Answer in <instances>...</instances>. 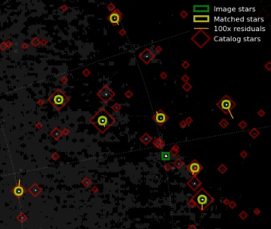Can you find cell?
Returning a JSON list of instances; mask_svg holds the SVG:
<instances>
[{
    "mask_svg": "<svg viewBox=\"0 0 271 229\" xmlns=\"http://www.w3.org/2000/svg\"><path fill=\"white\" fill-rule=\"evenodd\" d=\"M210 40V37L206 33H204L203 30H199V31L192 38V41L196 43V45L200 48H203Z\"/></svg>",
    "mask_w": 271,
    "mask_h": 229,
    "instance_id": "cell-4",
    "label": "cell"
},
{
    "mask_svg": "<svg viewBox=\"0 0 271 229\" xmlns=\"http://www.w3.org/2000/svg\"><path fill=\"white\" fill-rule=\"evenodd\" d=\"M227 167L224 165V164H221L218 168H217V170L220 172V173L221 174H225L226 173V172L227 171Z\"/></svg>",
    "mask_w": 271,
    "mask_h": 229,
    "instance_id": "cell-21",
    "label": "cell"
},
{
    "mask_svg": "<svg viewBox=\"0 0 271 229\" xmlns=\"http://www.w3.org/2000/svg\"><path fill=\"white\" fill-rule=\"evenodd\" d=\"M155 50H156V52L157 53H161V50H162V48L161 47V46H157L156 48H155Z\"/></svg>",
    "mask_w": 271,
    "mask_h": 229,
    "instance_id": "cell-42",
    "label": "cell"
},
{
    "mask_svg": "<svg viewBox=\"0 0 271 229\" xmlns=\"http://www.w3.org/2000/svg\"><path fill=\"white\" fill-rule=\"evenodd\" d=\"M247 127V123L244 121V120H242L239 123H238V127L242 130L243 129H245L246 127Z\"/></svg>",
    "mask_w": 271,
    "mask_h": 229,
    "instance_id": "cell-25",
    "label": "cell"
},
{
    "mask_svg": "<svg viewBox=\"0 0 271 229\" xmlns=\"http://www.w3.org/2000/svg\"><path fill=\"white\" fill-rule=\"evenodd\" d=\"M169 153H170L171 157H173V158L176 157V156L178 154V153H179V147H178L177 145H174V146L171 148Z\"/></svg>",
    "mask_w": 271,
    "mask_h": 229,
    "instance_id": "cell-19",
    "label": "cell"
},
{
    "mask_svg": "<svg viewBox=\"0 0 271 229\" xmlns=\"http://www.w3.org/2000/svg\"><path fill=\"white\" fill-rule=\"evenodd\" d=\"M182 89H183L185 92H189V91H190V90L193 89V86H192V84H191L190 83L187 82V83H184V85L182 86Z\"/></svg>",
    "mask_w": 271,
    "mask_h": 229,
    "instance_id": "cell-23",
    "label": "cell"
},
{
    "mask_svg": "<svg viewBox=\"0 0 271 229\" xmlns=\"http://www.w3.org/2000/svg\"><path fill=\"white\" fill-rule=\"evenodd\" d=\"M265 69H267L268 71H270V70H271V62H270V61H268V62L265 65Z\"/></svg>",
    "mask_w": 271,
    "mask_h": 229,
    "instance_id": "cell-35",
    "label": "cell"
},
{
    "mask_svg": "<svg viewBox=\"0 0 271 229\" xmlns=\"http://www.w3.org/2000/svg\"><path fill=\"white\" fill-rule=\"evenodd\" d=\"M164 169H165V170H166V171L169 172L170 170H172V169H173V165H172V164H170V163H166V164L164 165Z\"/></svg>",
    "mask_w": 271,
    "mask_h": 229,
    "instance_id": "cell-27",
    "label": "cell"
},
{
    "mask_svg": "<svg viewBox=\"0 0 271 229\" xmlns=\"http://www.w3.org/2000/svg\"><path fill=\"white\" fill-rule=\"evenodd\" d=\"M160 76H161V79L165 80V79H166V77H167V74H166V72H161V75H160Z\"/></svg>",
    "mask_w": 271,
    "mask_h": 229,
    "instance_id": "cell-40",
    "label": "cell"
},
{
    "mask_svg": "<svg viewBox=\"0 0 271 229\" xmlns=\"http://www.w3.org/2000/svg\"><path fill=\"white\" fill-rule=\"evenodd\" d=\"M119 34H120L121 36H124V35L126 34V30H124V29H122V30H120V32H119Z\"/></svg>",
    "mask_w": 271,
    "mask_h": 229,
    "instance_id": "cell-43",
    "label": "cell"
},
{
    "mask_svg": "<svg viewBox=\"0 0 271 229\" xmlns=\"http://www.w3.org/2000/svg\"><path fill=\"white\" fill-rule=\"evenodd\" d=\"M161 158L162 161H169L171 159V155L169 152H161Z\"/></svg>",
    "mask_w": 271,
    "mask_h": 229,
    "instance_id": "cell-20",
    "label": "cell"
},
{
    "mask_svg": "<svg viewBox=\"0 0 271 229\" xmlns=\"http://www.w3.org/2000/svg\"><path fill=\"white\" fill-rule=\"evenodd\" d=\"M90 121L97 128V130L103 134L115 123V119L103 107L91 119Z\"/></svg>",
    "mask_w": 271,
    "mask_h": 229,
    "instance_id": "cell-1",
    "label": "cell"
},
{
    "mask_svg": "<svg viewBox=\"0 0 271 229\" xmlns=\"http://www.w3.org/2000/svg\"><path fill=\"white\" fill-rule=\"evenodd\" d=\"M180 16L182 18H187V16H188V13H187V11H182L180 13Z\"/></svg>",
    "mask_w": 271,
    "mask_h": 229,
    "instance_id": "cell-33",
    "label": "cell"
},
{
    "mask_svg": "<svg viewBox=\"0 0 271 229\" xmlns=\"http://www.w3.org/2000/svg\"><path fill=\"white\" fill-rule=\"evenodd\" d=\"M97 95L104 103H108L115 96V93L112 91V89L108 85H104L99 90Z\"/></svg>",
    "mask_w": 271,
    "mask_h": 229,
    "instance_id": "cell-5",
    "label": "cell"
},
{
    "mask_svg": "<svg viewBox=\"0 0 271 229\" xmlns=\"http://www.w3.org/2000/svg\"><path fill=\"white\" fill-rule=\"evenodd\" d=\"M111 108L113 109V111H114L115 112H119V111L121 110L122 106H121L120 104H119L118 103H115V104H113V105H112Z\"/></svg>",
    "mask_w": 271,
    "mask_h": 229,
    "instance_id": "cell-24",
    "label": "cell"
},
{
    "mask_svg": "<svg viewBox=\"0 0 271 229\" xmlns=\"http://www.w3.org/2000/svg\"><path fill=\"white\" fill-rule=\"evenodd\" d=\"M191 199L201 212H204L215 200L214 197L204 188H200L195 193V195L191 197Z\"/></svg>",
    "mask_w": 271,
    "mask_h": 229,
    "instance_id": "cell-2",
    "label": "cell"
},
{
    "mask_svg": "<svg viewBox=\"0 0 271 229\" xmlns=\"http://www.w3.org/2000/svg\"><path fill=\"white\" fill-rule=\"evenodd\" d=\"M186 169L193 177H196L204 169V166L196 159H193L186 166Z\"/></svg>",
    "mask_w": 271,
    "mask_h": 229,
    "instance_id": "cell-6",
    "label": "cell"
},
{
    "mask_svg": "<svg viewBox=\"0 0 271 229\" xmlns=\"http://www.w3.org/2000/svg\"><path fill=\"white\" fill-rule=\"evenodd\" d=\"M216 106H217L218 108L220 111H222L224 114H230L231 119H234V116L231 113V111L236 107V103L228 95L224 96V97L219 102H217Z\"/></svg>",
    "mask_w": 271,
    "mask_h": 229,
    "instance_id": "cell-3",
    "label": "cell"
},
{
    "mask_svg": "<svg viewBox=\"0 0 271 229\" xmlns=\"http://www.w3.org/2000/svg\"><path fill=\"white\" fill-rule=\"evenodd\" d=\"M219 125L223 128V129H225L228 127L229 125V122L226 119H222L220 120V122L219 123Z\"/></svg>",
    "mask_w": 271,
    "mask_h": 229,
    "instance_id": "cell-22",
    "label": "cell"
},
{
    "mask_svg": "<svg viewBox=\"0 0 271 229\" xmlns=\"http://www.w3.org/2000/svg\"><path fill=\"white\" fill-rule=\"evenodd\" d=\"M193 22L196 23H208L210 22V15L208 14H194Z\"/></svg>",
    "mask_w": 271,
    "mask_h": 229,
    "instance_id": "cell-12",
    "label": "cell"
},
{
    "mask_svg": "<svg viewBox=\"0 0 271 229\" xmlns=\"http://www.w3.org/2000/svg\"><path fill=\"white\" fill-rule=\"evenodd\" d=\"M249 134H250V136H251L252 138L255 139V138L260 134V132H259V131H258L257 128H253V129L250 130Z\"/></svg>",
    "mask_w": 271,
    "mask_h": 229,
    "instance_id": "cell-18",
    "label": "cell"
},
{
    "mask_svg": "<svg viewBox=\"0 0 271 229\" xmlns=\"http://www.w3.org/2000/svg\"><path fill=\"white\" fill-rule=\"evenodd\" d=\"M265 114V111L262 110V109H260V110L258 111V116H259L260 117H263Z\"/></svg>",
    "mask_w": 271,
    "mask_h": 229,
    "instance_id": "cell-37",
    "label": "cell"
},
{
    "mask_svg": "<svg viewBox=\"0 0 271 229\" xmlns=\"http://www.w3.org/2000/svg\"><path fill=\"white\" fill-rule=\"evenodd\" d=\"M186 184L193 191H196L201 186L202 182L196 177H193L192 178H190L187 181Z\"/></svg>",
    "mask_w": 271,
    "mask_h": 229,
    "instance_id": "cell-11",
    "label": "cell"
},
{
    "mask_svg": "<svg viewBox=\"0 0 271 229\" xmlns=\"http://www.w3.org/2000/svg\"><path fill=\"white\" fill-rule=\"evenodd\" d=\"M229 206H230V208L231 209H235L236 206H237V204L235 202V201H230V203H229V205H228Z\"/></svg>",
    "mask_w": 271,
    "mask_h": 229,
    "instance_id": "cell-38",
    "label": "cell"
},
{
    "mask_svg": "<svg viewBox=\"0 0 271 229\" xmlns=\"http://www.w3.org/2000/svg\"><path fill=\"white\" fill-rule=\"evenodd\" d=\"M139 57L145 65H149L155 58V54L149 48H146L139 53Z\"/></svg>",
    "mask_w": 271,
    "mask_h": 229,
    "instance_id": "cell-9",
    "label": "cell"
},
{
    "mask_svg": "<svg viewBox=\"0 0 271 229\" xmlns=\"http://www.w3.org/2000/svg\"><path fill=\"white\" fill-rule=\"evenodd\" d=\"M188 205L189 208H191V209H193V208L196 207V205H195L194 201H193V200L192 199L189 200V201L188 202Z\"/></svg>",
    "mask_w": 271,
    "mask_h": 229,
    "instance_id": "cell-28",
    "label": "cell"
},
{
    "mask_svg": "<svg viewBox=\"0 0 271 229\" xmlns=\"http://www.w3.org/2000/svg\"><path fill=\"white\" fill-rule=\"evenodd\" d=\"M173 165H174V167H175L176 169H181V168L184 165V162L181 158H177V159L173 162Z\"/></svg>",
    "mask_w": 271,
    "mask_h": 229,
    "instance_id": "cell-17",
    "label": "cell"
},
{
    "mask_svg": "<svg viewBox=\"0 0 271 229\" xmlns=\"http://www.w3.org/2000/svg\"><path fill=\"white\" fill-rule=\"evenodd\" d=\"M12 192H13V193L16 196H22L23 195V193H24V192H25V190H24V189L20 185V181H19V182H18V185L17 186H15L14 189H13V190H12Z\"/></svg>",
    "mask_w": 271,
    "mask_h": 229,
    "instance_id": "cell-16",
    "label": "cell"
},
{
    "mask_svg": "<svg viewBox=\"0 0 271 229\" xmlns=\"http://www.w3.org/2000/svg\"><path fill=\"white\" fill-rule=\"evenodd\" d=\"M153 140V138L148 134V133H144L141 137H140V141L142 143H143V144L145 146H147L149 143Z\"/></svg>",
    "mask_w": 271,
    "mask_h": 229,
    "instance_id": "cell-15",
    "label": "cell"
},
{
    "mask_svg": "<svg viewBox=\"0 0 271 229\" xmlns=\"http://www.w3.org/2000/svg\"><path fill=\"white\" fill-rule=\"evenodd\" d=\"M179 126H180V128H185L186 127H187V123H186V122H185V120H182V121H180V123H179Z\"/></svg>",
    "mask_w": 271,
    "mask_h": 229,
    "instance_id": "cell-34",
    "label": "cell"
},
{
    "mask_svg": "<svg viewBox=\"0 0 271 229\" xmlns=\"http://www.w3.org/2000/svg\"><path fill=\"white\" fill-rule=\"evenodd\" d=\"M210 10L208 5H195L193 7V11L196 13H207Z\"/></svg>",
    "mask_w": 271,
    "mask_h": 229,
    "instance_id": "cell-13",
    "label": "cell"
},
{
    "mask_svg": "<svg viewBox=\"0 0 271 229\" xmlns=\"http://www.w3.org/2000/svg\"><path fill=\"white\" fill-rule=\"evenodd\" d=\"M223 203H224L225 205H229V203H230V201H229V200H228V199H224V201H223Z\"/></svg>",
    "mask_w": 271,
    "mask_h": 229,
    "instance_id": "cell-44",
    "label": "cell"
},
{
    "mask_svg": "<svg viewBox=\"0 0 271 229\" xmlns=\"http://www.w3.org/2000/svg\"><path fill=\"white\" fill-rule=\"evenodd\" d=\"M189 79H190V78H189V76H188V75H186V74L183 75V76H182V77H181V80H182V81H184V83H187V82H188Z\"/></svg>",
    "mask_w": 271,
    "mask_h": 229,
    "instance_id": "cell-32",
    "label": "cell"
},
{
    "mask_svg": "<svg viewBox=\"0 0 271 229\" xmlns=\"http://www.w3.org/2000/svg\"><path fill=\"white\" fill-rule=\"evenodd\" d=\"M153 145L158 150H161L163 149L166 146V142L165 141L162 139L161 138H156L153 141Z\"/></svg>",
    "mask_w": 271,
    "mask_h": 229,
    "instance_id": "cell-14",
    "label": "cell"
},
{
    "mask_svg": "<svg viewBox=\"0 0 271 229\" xmlns=\"http://www.w3.org/2000/svg\"><path fill=\"white\" fill-rule=\"evenodd\" d=\"M181 66L184 69H188L189 66H190V64H189L188 61H184L183 62H182V64H181Z\"/></svg>",
    "mask_w": 271,
    "mask_h": 229,
    "instance_id": "cell-30",
    "label": "cell"
},
{
    "mask_svg": "<svg viewBox=\"0 0 271 229\" xmlns=\"http://www.w3.org/2000/svg\"><path fill=\"white\" fill-rule=\"evenodd\" d=\"M188 229H197V227H196V226L195 224L192 223V224H190V225H189V226H188Z\"/></svg>",
    "mask_w": 271,
    "mask_h": 229,
    "instance_id": "cell-41",
    "label": "cell"
},
{
    "mask_svg": "<svg viewBox=\"0 0 271 229\" xmlns=\"http://www.w3.org/2000/svg\"><path fill=\"white\" fill-rule=\"evenodd\" d=\"M247 156V152L246 150H242L241 153H240V157L242 158H246V157Z\"/></svg>",
    "mask_w": 271,
    "mask_h": 229,
    "instance_id": "cell-36",
    "label": "cell"
},
{
    "mask_svg": "<svg viewBox=\"0 0 271 229\" xmlns=\"http://www.w3.org/2000/svg\"><path fill=\"white\" fill-rule=\"evenodd\" d=\"M107 19L114 26L119 25V24L120 23V22L123 19V13L119 9H115L114 11H112L109 15L107 16Z\"/></svg>",
    "mask_w": 271,
    "mask_h": 229,
    "instance_id": "cell-10",
    "label": "cell"
},
{
    "mask_svg": "<svg viewBox=\"0 0 271 229\" xmlns=\"http://www.w3.org/2000/svg\"><path fill=\"white\" fill-rule=\"evenodd\" d=\"M125 96H126V98L130 99V98H131V97L133 96V92H132L130 90H127V91L125 92Z\"/></svg>",
    "mask_w": 271,
    "mask_h": 229,
    "instance_id": "cell-31",
    "label": "cell"
},
{
    "mask_svg": "<svg viewBox=\"0 0 271 229\" xmlns=\"http://www.w3.org/2000/svg\"><path fill=\"white\" fill-rule=\"evenodd\" d=\"M67 101V99L65 96L60 91H57L55 94L52 96V103L57 109H60L62 107Z\"/></svg>",
    "mask_w": 271,
    "mask_h": 229,
    "instance_id": "cell-8",
    "label": "cell"
},
{
    "mask_svg": "<svg viewBox=\"0 0 271 229\" xmlns=\"http://www.w3.org/2000/svg\"><path fill=\"white\" fill-rule=\"evenodd\" d=\"M239 217L242 219V220H245L246 218H247V216H248V214L245 212V211H242L240 213H239Z\"/></svg>",
    "mask_w": 271,
    "mask_h": 229,
    "instance_id": "cell-26",
    "label": "cell"
},
{
    "mask_svg": "<svg viewBox=\"0 0 271 229\" xmlns=\"http://www.w3.org/2000/svg\"><path fill=\"white\" fill-rule=\"evenodd\" d=\"M185 122L187 123V125H190L192 123H193V119L191 117H188L186 119H185Z\"/></svg>",
    "mask_w": 271,
    "mask_h": 229,
    "instance_id": "cell-39",
    "label": "cell"
},
{
    "mask_svg": "<svg viewBox=\"0 0 271 229\" xmlns=\"http://www.w3.org/2000/svg\"><path fill=\"white\" fill-rule=\"evenodd\" d=\"M152 119L159 127H162L169 119V116H168V114L165 111H163L161 109H159V110H157L156 111V113L153 116Z\"/></svg>",
    "mask_w": 271,
    "mask_h": 229,
    "instance_id": "cell-7",
    "label": "cell"
},
{
    "mask_svg": "<svg viewBox=\"0 0 271 229\" xmlns=\"http://www.w3.org/2000/svg\"><path fill=\"white\" fill-rule=\"evenodd\" d=\"M260 212H261V211H260V209H255L254 210V213L255 215H258Z\"/></svg>",
    "mask_w": 271,
    "mask_h": 229,
    "instance_id": "cell-45",
    "label": "cell"
},
{
    "mask_svg": "<svg viewBox=\"0 0 271 229\" xmlns=\"http://www.w3.org/2000/svg\"><path fill=\"white\" fill-rule=\"evenodd\" d=\"M107 9L109 10L111 12H112V11H114L116 8H115V5H114L113 3H110V4H108V6H107Z\"/></svg>",
    "mask_w": 271,
    "mask_h": 229,
    "instance_id": "cell-29",
    "label": "cell"
}]
</instances>
